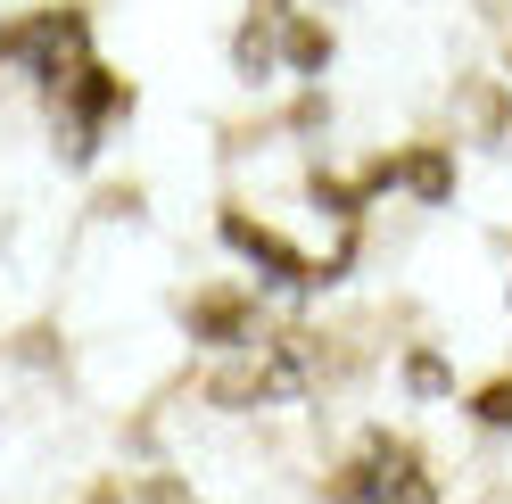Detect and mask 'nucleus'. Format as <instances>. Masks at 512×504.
<instances>
[{
    "label": "nucleus",
    "instance_id": "obj_1",
    "mask_svg": "<svg viewBox=\"0 0 512 504\" xmlns=\"http://www.w3.org/2000/svg\"><path fill=\"white\" fill-rule=\"evenodd\" d=\"M339 504H430V471H422L413 447L372 438V447L339 471Z\"/></svg>",
    "mask_w": 512,
    "mask_h": 504
}]
</instances>
